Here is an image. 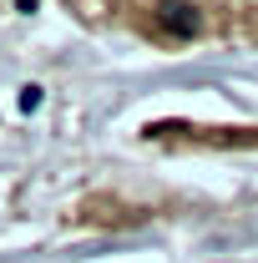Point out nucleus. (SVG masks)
Wrapping results in <instances>:
<instances>
[{
  "label": "nucleus",
  "mask_w": 258,
  "mask_h": 263,
  "mask_svg": "<svg viewBox=\"0 0 258 263\" xmlns=\"http://www.w3.org/2000/svg\"><path fill=\"white\" fill-rule=\"evenodd\" d=\"M152 15H157V26H162L167 35H193V31H197V10L188 5V0H162Z\"/></svg>",
  "instance_id": "1"
}]
</instances>
